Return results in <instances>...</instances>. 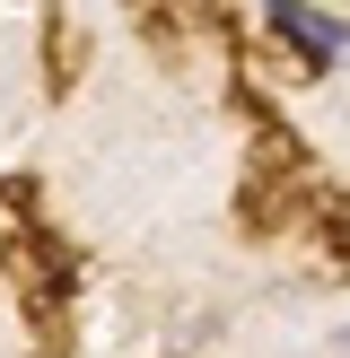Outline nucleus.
<instances>
[{
	"label": "nucleus",
	"instance_id": "nucleus-1",
	"mask_svg": "<svg viewBox=\"0 0 350 358\" xmlns=\"http://www.w3.org/2000/svg\"><path fill=\"white\" fill-rule=\"evenodd\" d=\"M262 27H272L307 70H332V62H342V17H332V9H307V0H262Z\"/></svg>",
	"mask_w": 350,
	"mask_h": 358
}]
</instances>
